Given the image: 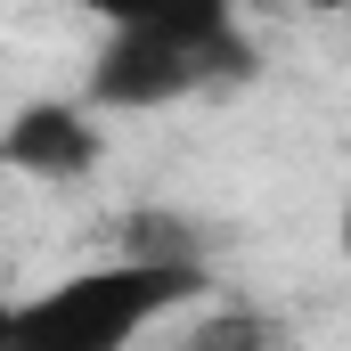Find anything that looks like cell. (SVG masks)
<instances>
[{
	"mask_svg": "<svg viewBox=\"0 0 351 351\" xmlns=\"http://www.w3.org/2000/svg\"><path fill=\"white\" fill-rule=\"evenodd\" d=\"M262 74V41L229 0H139L106 8L82 66L90 114H164L188 98L237 90Z\"/></svg>",
	"mask_w": 351,
	"mask_h": 351,
	"instance_id": "cell-1",
	"label": "cell"
},
{
	"mask_svg": "<svg viewBox=\"0 0 351 351\" xmlns=\"http://www.w3.org/2000/svg\"><path fill=\"white\" fill-rule=\"evenodd\" d=\"M213 302V269L196 262H98L25 302H8V351H139V335Z\"/></svg>",
	"mask_w": 351,
	"mask_h": 351,
	"instance_id": "cell-2",
	"label": "cell"
},
{
	"mask_svg": "<svg viewBox=\"0 0 351 351\" xmlns=\"http://www.w3.org/2000/svg\"><path fill=\"white\" fill-rule=\"evenodd\" d=\"M0 164L25 180H49V188H74L106 164V131L82 98H33L0 123Z\"/></svg>",
	"mask_w": 351,
	"mask_h": 351,
	"instance_id": "cell-3",
	"label": "cell"
},
{
	"mask_svg": "<svg viewBox=\"0 0 351 351\" xmlns=\"http://www.w3.org/2000/svg\"><path fill=\"white\" fill-rule=\"evenodd\" d=\"M180 351H278V327L262 311H245V302H221L196 327H180Z\"/></svg>",
	"mask_w": 351,
	"mask_h": 351,
	"instance_id": "cell-4",
	"label": "cell"
},
{
	"mask_svg": "<svg viewBox=\"0 0 351 351\" xmlns=\"http://www.w3.org/2000/svg\"><path fill=\"white\" fill-rule=\"evenodd\" d=\"M0 351H8V302H0Z\"/></svg>",
	"mask_w": 351,
	"mask_h": 351,
	"instance_id": "cell-5",
	"label": "cell"
}]
</instances>
